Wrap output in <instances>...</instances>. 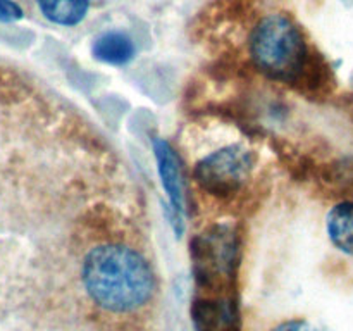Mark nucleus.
I'll return each mask as SVG.
<instances>
[{
  "label": "nucleus",
  "mask_w": 353,
  "mask_h": 331,
  "mask_svg": "<svg viewBox=\"0 0 353 331\" xmlns=\"http://www.w3.org/2000/svg\"><path fill=\"white\" fill-rule=\"evenodd\" d=\"M83 285L90 299L110 312H133L150 300L155 279L147 259L119 243L99 245L83 262Z\"/></svg>",
  "instance_id": "1"
},
{
  "label": "nucleus",
  "mask_w": 353,
  "mask_h": 331,
  "mask_svg": "<svg viewBox=\"0 0 353 331\" xmlns=\"http://www.w3.org/2000/svg\"><path fill=\"white\" fill-rule=\"evenodd\" d=\"M250 54L257 68L274 79L299 83L312 74V59L302 31L285 14H269L255 26Z\"/></svg>",
  "instance_id": "2"
},
{
  "label": "nucleus",
  "mask_w": 353,
  "mask_h": 331,
  "mask_svg": "<svg viewBox=\"0 0 353 331\" xmlns=\"http://www.w3.org/2000/svg\"><path fill=\"white\" fill-rule=\"evenodd\" d=\"M272 331H324V330H321L319 326L312 324L310 321L292 319V321H286V323H281Z\"/></svg>",
  "instance_id": "10"
},
{
  "label": "nucleus",
  "mask_w": 353,
  "mask_h": 331,
  "mask_svg": "<svg viewBox=\"0 0 353 331\" xmlns=\"http://www.w3.org/2000/svg\"><path fill=\"white\" fill-rule=\"evenodd\" d=\"M327 233L331 241L345 254L353 255V203L341 202L327 214Z\"/></svg>",
  "instance_id": "7"
},
{
  "label": "nucleus",
  "mask_w": 353,
  "mask_h": 331,
  "mask_svg": "<svg viewBox=\"0 0 353 331\" xmlns=\"http://www.w3.org/2000/svg\"><path fill=\"white\" fill-rule=\"evenodd\" d=\"M154 152L162 186H164L165 193H168L172 212H174L172 223H174L176 231L181 233L183 216H185V188H183V176L178 157H176L171 145L165 140H161V138H155L154 140Z\"/></svg>",
  "instance_id": "5"
},
{
  "label": "nucleus",
  "mask_w": 353,
  "mask_h": 331,
  "mask_svg": "<svg viewBox=\"0 0 353 331\" xmlns=\"http://www.w3.org/2000/svg\"><path fill=\"white\" fill-rule=\"evenodd\" d=\"M233 241L226 233L217 231V233L200 238L193 250L199 278L205 285H212L219 278L230 276L233 269Z\"/></svg>",
  "instance_id": "4"
},
{
  "label": "nucleus",
  "mask_w": 353,
  "mask_h": 331,
  "mask_svg": "<svg viewBox=\"0 0 353 331\" xmlns=\"http://www.w3.org/2000/svg\"><path fill=\"white\" fill-rule=\"evenodd\" d=\"M93 55L105 64H126L134 55V43L126 33L109 31L99 37L93 43Z\"/></svg>",
  "instance_id": "6"
},
{
  "label": "nucleus",
  "mask_w": 353,
  "mask_h": 331,
  "mask_svg": "<svg viewBox=\"0 0 353 331\" xmlns=\"http://www.w3.org/2000/svg\"><path fill=\"white\" fill-rule=\"evenodd\" d=\"M252 168V152L243 145H230L203 157L195 168V178L210 195L230 197L245 185Z\"/></svg>",
  "instance_id": "3"
},
{
  "label": "nucleus",
  "mask_w": 353,
  "mask_h": 331,
  "mask_svg": "<svg viewBox=\"0 0 353 331\" xmlns=\"http://www.w3.org/2000/svg\"><path fill=\"white\" fill-rule=\"evenodd\" d=\"M23 17V9L12 0H0V23H14Z\"/></svg>",
  "instance_id": "9"
},
{
  "label": "nucleus",
  "mask_w": 353,
  "mask_h": 331,
  "mask_svg": "<svg viewBox=\"0 0 353 331\" xmlns=\"http://www.w3.org/2000/svg\"><path fill=\"white\" fill-rule=\"evenodd\" d=\"M41 14L61 26H76L86 17L90 0H37Z\"/></svg>",
  "instance_id": "8"
}]
</instances>
